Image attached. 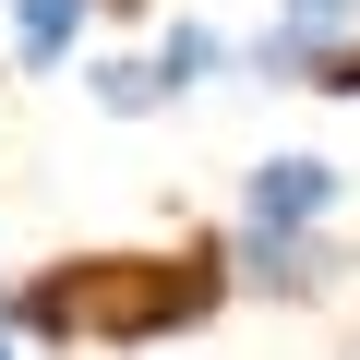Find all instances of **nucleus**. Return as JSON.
<instances>
[{
	"label": "nucleus",
	"instance_id": "6",
	"mask_svg": "<svg viewBox=\"0 0 360 360\" xmlns=\"http://www.w3.org/2000/svg\"><path fill=\"white\" fill-rule=\"evenodd\" d=\"M84 96L108 108V120H156L168 96H156V72H144V49H108V60H84Z\"/></svg>",
	"mask_w": 360,
	"mask_h": 360
},
{
	"label": "nucleus",
	"instance_id": "4",
	"mask_svg": "<svg viewBox=\"0 0 360 360\" xmlns=\"http://www.w3.org/2000/svg\"><path fill=\"white\" fill-rule=\"evenodd\" d=\"M0 13H13V60L25 72H84V25L108 0H0Z\"/></svg>",
	"mask_w": 360,
	"mask_h": 360
},
{
	"label": "nucleus",
	"instance_id": "3",
	"mask_svg": "<svg viewBox=\"0 0 360 360\" xmlns=\"http://www.w3.org/2000/svg\"><path fill=\"white\" fill-rule=\"evenodd\" d=\"M348 205V168L336 156H264L240 180V240H324Z\"/></svg>",
	"mask_w": 360,
	"mask_h": 360
},
{
	"label": "nucleus",
	"instance_id": "5",
	"mask_svg": "<svg viewBox=\"0 0 360 360\" xmlns=\"http://www.w3.org/2000/svg\"><path fill=\"white\" fill-rule=\"evenodd\" d=\"M144 72H156V96L180 108V96H205V84L229 72V37H217V25H193V13H180V25H156V37H144Z\"/></svg>",
	"mask_w": 360,
	"mask_h": 360
},
{
	"label": "nucleus",
	"instance_id": "7",
	"mask_svg": "<svg viewBox=\"0 0 360 360\" xmlns=\"http://www.w3.org/2000/svg\"><path fill=\"white\" fill-rule=\"evenodd\" d=\"M0 360H25V348H13V336H0Z\"/></svg>",
	"mask_w": 360,
	"mask_h": 360
},
{
	"label": "nucleus",
	"instance_id": "1",
	"mask_svg": "<svg viewBox=\"0 0 360 360\" xmlns=\"http://www.w3.org/2000/svg\"><path fill=\"white\" fill-rule=\"evenodd\" d=\"M37 336H96V348H144V336H168V324H193V312H217V276L193 264V276H168V264H72V276H37L25 300H13Z\"/></svg>",
	"mask_w": 360,
	"mask_h": 360
},
{
	"label": "nucleus",
	"instance_id": "2",
	"mask_svg": "<svg viewBox=\"0 0 360 360\" xmlns=\"http://www.w3.org/2000/svg\"><path fill=\"white\" fill-rule=\"evenodd\" d=\"M264 84H312V96H360V0H276L252 37Z\"/></svg>",
	"mask_w": 360,
	"mask_h": 360
}]
</instances>
